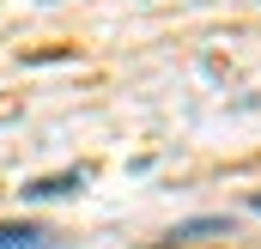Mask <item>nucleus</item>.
Listing matches in <instances>:
<instances>
[{"label": "nucleus", "instance_id": "obj_1", "mask_svg": "<svg viewBox=\"0 0 261 249\" xmlns=\"http://www.w3.org/2000/svg\"><path fill=\"white\" fill-rule=\"evenodd\" d=\"M85 177L79 170H67V177H37V183L24 188V201H55V194H67V188H79Z\"/></svg>", "mask_w": 261, "mask_h": 249}, {"label": "nucleus", "instance_id": "obj_3", "mask_svg": "<svg viewBox=\"0 0 261 249\" xmlns=\"http://www.w3.org/2000/svg\"><path fill=\"white\" fill-rule=\"evenodd\" d=\"M255 213H261V194H255Z\"/></svg>", "mask_w": 261, "mask_h": 249}, {"label": "nucleus", "instance_id": "obj_2", "mask_svg": "<svg viewBox=\"0 0 261 249\" xmlns=\"http://www.w3.org/2000/svg\"><path fill=\"white\" fill-rule=\"evenodd\" d=\"M49 237L43 225H0V249H37Z\"/></svg>", "mask_w": 261, "mask_h": 249}]
</instances>
